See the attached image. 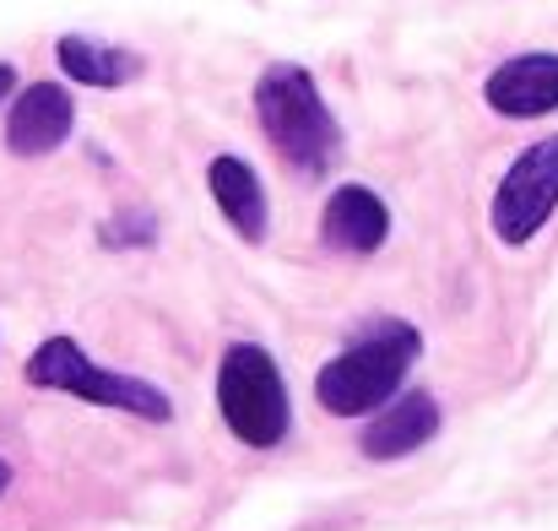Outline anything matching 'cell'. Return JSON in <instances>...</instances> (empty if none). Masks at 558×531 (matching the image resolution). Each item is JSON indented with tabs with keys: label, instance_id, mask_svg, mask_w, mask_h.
<instances>
[{
	"label": "cell",
	"instance_id": "6da1fadb",
	"mask_svg": "<svg viewBox=\"0 0 558 531\" xmlns=\"http://www.w3.org/2000/svg\"><path fill=\"white\" fill-rule=\"evenodd\" d=\"M255 120L266 131V142L282 153V164H293L304 179L326 174L337 147H342V131H337V114L326 109L315 76L293 60H277L260 71L255 82Z\"/></svg>",
	"mask_w": 558,
	"mask_h": 531
},
{
	"label": "cell",
	"instance_id": "7a4b0ae2",
	"mask_svg": "<svg viewBox=\"0 0 558 531\" xmlns=\"http://www.w3.org/2000/svg\"><path fill=\"white\" fill-rule=\"evenodd\" d=\"M417 353H423L417 326H407V321H374V326H364L342 353L315 374V401L326 412H337V418L379 412L401 390V379H407V369H412Z\"/></svg>",
	"mask_w": 558,
	"mask_h": 531
},
{
	"label": "cell",
	"instance_id": "3957f363",
	"mask_svg": "<svg viewBox=\"0 0 558 531\" xmlns=\"http://www.w3.org/2000/svg\"><path fill=\"white\" fill-rule=\"evenodd\" d=\"M217 412L228 423V434L250 450H271L288 439L293 407H288V385L277 358L266 353L260 342H233L222 353L217 369Z\"/></svg>",
	"mask_w": 558,
	"mask_h": 531
},
{
	"label": "cell",
	"instance_id": "277c9868",
	"mask_svg": "<svg viewBox=\"0 0 558 531\" xmlns=\"http://www.w3.org/2000/svg\"><path fill=\"white\" fill-rule=\"evenodd\" d=\"M27 385H38V390H65V396H82V401H93V407H114V412H131V418H147V423H169V418H174L169 390H158L153 379L114 374V369L93 363L71 337L38 342V353L27 358Z\"/></svg>",
	"mask_w": 558,
	"mask_h": 531
},
{
	"label": "cell",
	"instance_id": "5b68a950",
	"mask_svg": "<svg viewBox=\"0 0 558 531\" xmlns=\"http://www.w3.org/2000/svg\"><path fill=\"white\" fill-rule=\"evenodd\" d=\"M554 206H558V136H548V142H532L505 169L499 190H494L488 222H494V233L510 250H521V244L537 239V228L554 217Z\"/></svg>",
	"mask_w": 558,
	"mask_h": 531
},
{
	"label": "cell",
	"instance_id": "8992f818",
	"mask_svg": "<svg viewBox=\"0 0 558 531\" xmlns=\"http://www.w3.org/2000/svg\"><path fill=\"white\" fill-rule=\"evenodd\" d=\"M71 125H76L71 93L60 82H33V87L16 93V104L5 114V147L16 158H44L71 136Z\"/></svg>",
	"mask_w": 558,
	"mask_h": 531
},
{
	"label": "cell",
	"instance_id": "52a82bcc",
	"mask_svg": "<svg viewBox=\"0 0 558 531\" xmlns=\"http://www.w3.org/2000/svg\"><path fill=\"white\" fill-rule=\"evenodd\" d=\"M483 98L494 114L505 120H543L558 109V55L548 49H532V55H515L505 60L488 82H483Z\"/></svg>",
	"mask_w": 558,
	"mask_h": 531
},
{
	"label": "cell",
	"instance_id": "ba28073f",
	"mask_svg": "<svg viewBox=\"0 0 558 531\" xmlns=\"http://www.w3.org/2000/svg\"><path fill=\"white\" fill-rule=\"evenodd\" d=\"M434 434H439V401L428 390H407V396H390L374 412L369 429L359 434V450L369 461H401V456L423 450Z\"/></svg>",
	"mask_w": 558,
	"mask_h": 531
},
{
	"label": "cell",
	"instance_id": "9c48e42d",
	"mask_svg": "<svg viewBox=\"0 0 558 531\" xmlns=\"http://www.w3.org/2000/svg\"><path fill=\"white\" fill-rule=\"evenodd\" d=\"M320 239L348 255H374L390 239V206L369 184H337L326 212H320Z\"/></svg>",
	"mask_w": 558,
	"mask_h": 531
},
{
	"label": "cell",
	"instance_id": "30bf717a",
	"mask_svg": "<svg viewBox=\"0 0 558 531\" xmlns=\"http://www.w3.org/2000/svg\"><path fill=\"white\" fill-rule=\"evenodd\" d=\"M206 184H211V201H217V212L228 217V228L239 233V239H250V244H260L266 239V190H260V174L244 164V158H211V169H206Z\"/></svg>",
	"mask_w": 558,
	"mask_h": 531
},
{
	"label": "cell",
	"instance_id": "8fae6325",
	"mask_svg": "<svg viewBox=\"0 0 558 531\" xmlns=\"http://www.w3.org/2000/svg\"><path fill=\"white\" fill-rule=\"evenodd\" d=\"M54 60L82 87H125V82L142 76V55L136 49H114V44H98V38H82V33H65L54 44Z\"/></svg>",
	"mask_w": 558,
	"mask_h": 531
},
{
	"label": "cell",
	"instance_id": "7c38bea8",
	"mask_svg": "<svg viewBox=\"0 0 558 531\" xmlns=\"http://www.w3.org/2000/svg\"><path fill=\"white\" fill-rule=\"evenodd\" d=\"M158 239V222L142 212V217H114L104 222V244H153Z\"/></svg>",
	"mask_w": 558,
	"mask_h": 531
},
{
	"label": "cell",
	"instance_id": "4fadbf2b",
	"mask_svg": "<svg viewBox=\"0 0 558 531\" xmlns=\"http://www.w3.org/2000/svg\"><path fill=\"white\" fill-rule=\"evenodd\" d=\"M11 93H16V71H11V65H0V104H5Z\"/></svg>",
	"mask_w": 558,
	"mask_h": 531
},
{
	"label": "cell",
	"instance_id": "5bb4252c",
	"mask_svg": "<svg viewBox=\"0 0 558 531\" xmlns=\"http://www.w3.org/2000/svg\"><path fill=\"white\" fill-rule=\"evenodd\" d=\"M5 488H11V461L0 456V494H5Z\"/></svg>",
	"mask_w": 558,
	"mask_h": 531
}]
</instances>
